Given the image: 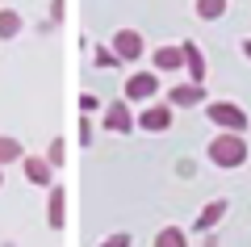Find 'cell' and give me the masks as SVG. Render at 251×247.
Returning <instances> with one entry per match:
<instances>
[{
	"label": "cell",
	"mask_w": 251,
	"mask_h": 247,
	"mask_svg": "<svg viewBox=\"0 0 251 247\" xmlns=\"http://www.w3.org/2000/svg\"><path fill=\"white\" fill-rule=\"evenodd\" d=\"M209 159H214L218 168H243V159H247L243 134H218V138L209 142Z\"/></svg>",
	"instance_id": "6da1fadb"
},
{
	"label": "cell",
	"mask_w": 251,
	"mask_h": 247,
	"mask_svg": "<svg viewBox=\"0 0 251 247\" xmlns=\"http://www.w3.org/2000/svg\"><path fill=\"white\" fill-rule=\"evenodd\" d=\"M205 113H209V122H214V126H222V130H230V134L247 130V113H243L239 105H230V101H209Z\"/></svg>",
	"instance_id": "7a4b0ae2"
},
{
	"label": "cell",
	"mask_w": 251,
	"mask_h": 247,
	"mask_svg": "<svg viewBox=\"0 0 251 247\" xmlns=\"http://www.w3.org/2000/svg\"><path fill=\"white\" fill-rule=\"evenodd\" d=\"M159 92V76L155 71H134L126 80V101H155Z\"/></svg>",
	"instance_id": "3957f363"
},
{
	"label": "cell",
	"mask_w": 251,
	"mask_h": 247,
	"mask_svg": "<svg viewBox=\"0 0 251 247\" xmlns=\"http://www.w3.org/2000/svg\"><path fill=\"white\" fill-rule=\"evenodd\" d=\"M113 55H117V63L143 59V34H138V29H117L113 34Z\"/></svg>",
	"instance_id": "277c9868"
},
{
	"label": "cell",
	"mask_w": 251,
	"mask_h": 247,
	"mask_svg": "<svg viewBox=\"0 0 251 247\" xmlns=\"http://www.w3.org/2000/svg\"><path fill=\"white\" fill-rule=\"evenodd\" d=\"M138 126H143V130H151V134L168 130V126H172V105H163V101H151V105L138 113Z\"/></svg>",
	"instance_id": "5b68a950"
},
{
	"label": "cell",
	"mask_w": 251,
	"mask_h": 247,
	"mask_svg": "<svg viewBox=\"0 0 251 247\" xmlns=\"http://www.w3.org/2000/svg\"><path fill=\"white\" fill-rule=\"evenodd\" d=\"M105 126L113 134H130V130H134V113H130V105H126V101H113V105L105 109Z\"/></svg>",
	"instance_id": "8992f818"
},
{
	"label": "cell",
	"mask_w": 251,
	"mask_h": 247,
	"mask_svg": "<svg viewBox=\"0 0 251 247\" xmlns=\"http://www.w3.org/2000/svg\"><path fill=\"white\" fill-rule=\"evenodd\" d=\"M180 55H184V67H188V76H193V84H201V80H205V55H201V46L197 42H184Z\"/></svg>",
	"instance_id": "52a82bcc"
},
{
	"label": "cell",
	"mask_w": 251,
	"mask_h": 247,
	"mask_svg": "<svg viewBox=\"0 0 251 247\" xmlns=\"http://www.w3.org/2000/svg\"><path fill=\"white\" fill-rule=\"evenodd\" d=\"M226 218V201H209L205 210L197 214V222H193V230H197V235H205V230H214L218 222Z\"/></svg>",
	"instance_id": "ba28073f"
},
{
	"label": "cell",
	"mask_w": 251,
	"mask_h": 247,
	"mask_svg": "<svg viewBox=\"0 0 251 247\" xmlns=\"http://www.w3.org/2000/svg\"><path fill=\"white\" fill-rule=\"evenodd\" d=\"M168 101H172V105L193 109L197 101H205V88H201V84H180V88H172V92H168Z\"/></svg>",
	"instance_id": "9c48e42d"
},
{
	"label": "cell",
	"mask_w": 251,
	"mask_h": 247,
	"mask_svg": "<svg viewBox=\"0 0 251 247\" xmlns=\"http://www.w3.org/2000/svg\"><path fill=\"white\" fill-rule=\"evenodd\" d=\"M21 164H25V176L34 180V185H50V180H54V168L46 164V159H38V155H25Z\"/></svg>",
	"instance_id": "30bf717a"
},
{
	"label": "cell",
	"mask_w": 251,
	"mask_h": 247,
	"mask_svg": "<svg viewBox=\"0 0 251 247\" xmlns=\"http://www.w3.org/2000/svg\"><path fill=\"white\" fill-rule=\"evenodd\" d=\"M180 67H184L180 46H159V51H155V71H180Z\"/></svg>",
	"instance_id": "8fae6325"
},
{
	"label": "cell",
	"mask_w": 251,
	"mask_h": 247,
	"mask_svg": "<svg viewBox=\"0 0 251 247\" xmlns=\"http://www.w3.org/2000/svg\"><path fill=\"white\" fill-rule=\"evenodd\" d=\"M63 201H67V197H63V189H54L50 201H46V222H50L54 230H63V222H67V214H63Z\"/></svg>",
	"instance_id": "7c38bea8"
},
{
	"label": "cell",
	"mask_w": 251,
	"mask_h": 247,
	"mask_svg": "<svg viewBox=\"0 0 251 247\" xmlns=\"http://www.w3.org/2000/svg\"><path fill=\"white\" fill-rule=\"evenodd\" d=\"M155 247H188V230H180V226H163L159 235H155Z\"/></svg>",
	"instance_id": "4fadbf2b"
},
{
	"label": "cell",
	"mask_w": 251,
	"mask_h": 247,
	"mask_svg": "<svg viewBox=\"0 0 251 247\" xmlns=\"http://www.w3.org/2000/svg\"><path fill=\"white\" fill-rule=\"evenodd\" d=\"M21 34V13L0 9V38H17Z\"/></svg>",
	"instance_id": "5bb4252c"
},
{
	"label": "cell",
	"mask_w": 251,
	"mask_h": 247,
	"mask_svg": "<svg viewBox=\"0 0 251 247\" xmlns=\"http://www.w3.org/2000/svg\"><path fill=\"white\" fill-rule=\"evenodd\" d=\"M226 13V0H197V17L201 21H218Z\"/></svg>",
	"instance_id": "9a60e30c"
},
{
	"label": "cell",
	"mask_w": 251,
	"mask_h": 247,
	"mask_svg": "<svg viewBox=\"0 0 251 247\" xmlns=\"http://www.w3.org/2000/svg\"><path fill=\"white\" fill-rule=\"evenodd\" d=\"M13 159H21V142L9 138V134H0V168H4V164H13Z\"/></svg>",
	"instance_id": "2e32d148"
},
{
	"label": "cell",
	"mask_w": 251,
	"mask_h": 247,
	"mask_svg": "<svg viewBox=\"0 0 251 247\" xmlns=\"http://www.w3.org/2000/svg\"><path fill=\"white\" fill-rule=\"evenodd\" d=\"M63 155H67V151H63V142L54 138L50 147H46V155H42V159H46V164H50V168H59V164H63Z\"/></svg>",
	"instance_id": "e0dca14e"
},
{
	"label": "cell",
	"mask_w": 251,
	"mask_h": 247,
	"mask_svg": "<svg viewBox=\"0 0 251 247\" xmlns=\"http://www.w3.org/2000/svg\"><path fill=\"white\" fill-rule=\"evenodd\" d=\"M92 59H97V67H117V55L105 51V46H97V51H92Z\"/></svg>",
	"instance_id": "ac0fdd59"
},
{
	"label": "cell",
	"mask_w": 251,
	"mask_h": 247,
	"mask_svg": "<svg viewBox=\"0 0 251 247\" xmlns=\"http://www.w3.org/2000/svg\"><path fill=\"white\" fill-rule=\"evenodd\" d=\"M92 109H100V101H97V97H92V92H80V113H84V117H88V113H92Z\"/></svg>",
	"instance_id": "d6986e66"
},
{
	"label": "cell",
	"mask_w": 251,
	"mask_h": 247,
	"mask_svg": "<svg viewBox=\"0 0 251 247\" xmlns=\"http://www.w3.org/2000/svg\"><path fill=\"white\" fill-rule=\"evenodd\" d=\"M100 247H134V239H130V235L122 230V235H109V239H105Z\"/></svg>",
	"instance_id": "ffe728a7"
},
{
	"label": "cell",
	"mask_w": 251,
	"mask_h": 247,
	"mask_svg": "<svg viewBox=\"0 0 251 247\" xmlns=\"http://www.w3.org/2000/svg\"><path fill=\"white\" fill-rule=\"evenodd\" d=\"M80 142H84V147H88V142H92V126H88V117H84V122H80Z\"/></svg>",
	"instance_id": "44dd1931"
},
{
	"label": "cell",
	"mask_w": 251,
	"mask_h": 247,
	"mask_svg": "<svg viewBox=\"0 0 251 247\" xmlns=\"http://www.w3.org/2000/svg\"><path fill=\"white\" fill-rule=\"evenodd\" d=\"M243 55H247V59H251V38H247V42H243Z\"/></svg>",
	"instance_id": "7402d4cb"
},
{
	"label": "cell",
	"mask_w": 251,
	"mask_h": 247,
	"mask_svg": "<svg viewBox=\"0 0 251 247\" xmlns=\"http://www.w3.org/2000/svg\"><path fill=\"white\" fill-rule=\"evenodd\" d=\"M0 185H4V168H0Z\"/></svg>",
	"instance_id": "603a6c76"
}]
</instances>
